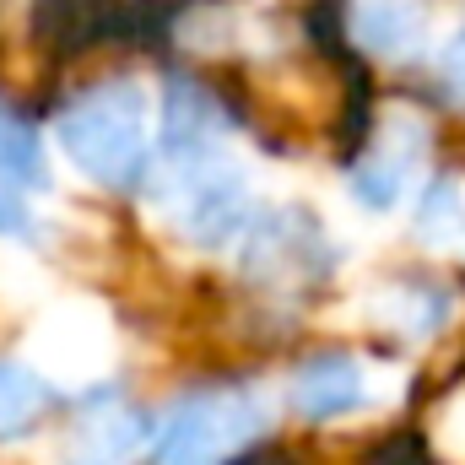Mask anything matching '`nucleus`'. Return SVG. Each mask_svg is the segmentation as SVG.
Here are the masks:
<instances>
[{"label":"nucleus","instance_id":"obj_14","mask_svg":"<svg viewBox=\"0 0 465 465\" xmlns=\"http://www.w3.org/2000/svg\"><path fill=\"white\" fill-rule=\"evenodd\" d=\"M439 87H444V98H465V22L439 54Z\"/></svg>","mask_w":465,"mask_h":465},{"label":"nucleus","instance_id":"obj_16","mask_svg":"<svg viewBox=\"0 0 465 465\" xmlns=\"http://www.w3.org/2000/svg\"><path fill=\"white\" fill-rule=\"evenodd\" d=\"M82 465H114V460H82Z\"/></svg>","mask_w":465,"mask_h":465},{"label":"nucleus","instance_id":"obj_10","mask_svg":"<svg viewBox=\"0 0 465 465\" xmlns=\"http://www.w3.org/2000/svg\"><path fill=\"white\" fill-rule=\"evenodd\" d=\"M60 406H65V395L38 368H27L16 357H0V450L33 439Z\"/></svg>","mask_w":465,"mask_h":465},{"label":"nucleus","instance_id":"obj_5","mask_svg":"<svg viewBox=\"0 0 465 465\" xmlns=\"http://www.w3.org/2000/svg\"><path fill=\"white\" fill-rule=\"evenodd\" d=\"M368 401H373L368 368H362V357L347 351V347L303 351V362L287 373V406H292V417L309 422V428L351 422Z\"/></svg>","mask_w":465,"mask_h":465},{"label":"nucleus","instance_id":"obj_2","mask_svg":"<svg viewBox=\"0 0 465 465\" xmlns=\"http://www.w3.org/2000/svg\"><path fill=\"white\" fill-rule=\"evenodd\" d=\"M265 395L243 379H195L157 417L146 439V465H238L265 444Z\"/></svg>","mask_w":465,"mask_h":465},{"label":"nucleus","instance_id":"obj_4","mask_svg":"<svg viewBox=\"0 0 465 465\" xmlns=\"http://www.w3.org/2000/svg\"><path fill=\"white\" fill-rule=\"evenodd\" d=\"M341 254L331 243L325 223L303 206H271L254 217V228L238 243V271L260 287V292H314L331 287Z\"/></svg>","mask_w":465,"mask_h":465},{"label":"nucleus","instance_id":"obj_6","mask_svg":"<svg viewBox=\"0 0 465 465\" xmlns=\"http://www.w3.org/2000/svg\"><path fill=\"white\" fill-rule=\"evenodd\" d=\"M124 0H33L27 5V33L49 60H82L98 44H119Z\"/></svg>","mask_w":465,"mask_h":465},{"label":"nucleus","instance_id":"obj_9","mask_svg":"<svg viewBox=\"0 0 465 465\" xmlns=\"http://www.w3.org/2000/svg\"><path fill=\"white\" fill-rule=\"evenodd\" d=\"M357 54L379 60H417L428 44V5L422 0H347Z\"/></svg>","mask_w":465,"mask_h":465},{"label":"nucleus","instance_id":"obj_8","mask_svg":"<svg viewBox=\"0 0 465 465\" xmlns=\"http://www.w3.org/2000/svg\"><path fill=\"white\" fill-rule=\"evenodd\" d=\"M71 411L87 460H119L124 450H146L152 439V411H141L119 384H93L87 395L71 401Z\"/></svg>","mask_w":465,"mask_h":465},{"label":"nucleus","instance_id":"obj_1","mask_svg":"<svg viewBox=\"0 0 465 465\" xmlns=\"http://www.w3.org/2000/svg\"><path fill=\"white\" fill-rule=\"evenodd\" d=\"M54 141L65 163L109 190V195H135L152 184L157 146L146 135V87L135 76H98L54 104Z\"/></svg>","mask_w":465,"mask_h":465},{"label":"nucleus","instance_id":"obj_12","mask_svg":"<svg viewBox=\"0 0 465 465\" xmlns=\"http://www.w3.org/2000/svg\"><path fill=\"white\" fill-rule=\"evenodd\" d=\"M411 232H417V243H428V249H455V243H465V195L450 173H433L428 190L417 195V206H411Z\"/></svg>","mask_w":465,"mask_h":465},{"label":"nucleus","instance_id":"obj_13","mask_svg":"<svg viewBox=\"0 0 465 465\" xmlns=\"http://www.w3.org/2000/svg\"><path fill=\"white\" fill-rule=\"evenodd\" d=\"M0 243H38V212L27 206V190L0 179Z\"/></svg>","mask_w":465,"mask_h":465},{"label":"nucleus","instance_id":"obj_11","mask_svg":"<svg viewBox=\"0 0 465 465\" xmlns=\"http://www.w3.org/2000/svg\"><path fill=\"white\" fill-rule=\"evenodd\" d=\"M0 179L22 184L27 195L49 190V152L44 135L27 114H16L11 104H0Z\"/></svg>","mask_w":465,"mask_h":465},{"label":"nucleus","instance_id":"obj_7","mask_svg":"<svg viewBox=\"0 0 465 465\" xmlns=\"http://www.w3.org/2000/svg\"><path fill=\"white\" fill-rule=\"evenodd\" d=\"M422 152H428L422 124H401V130H390V135H373L368 152L347 163L351 201H357L362 212H395V206L406 201V184H411Z\"/></svg>","mask_w":465,"mask_h":465},{"label":"nucleus","instance_id":"obj_15","mask_svg":"<svg viewBox=\"0 0 465 465\" xmlns=\"http://www.w3.org/2000/svg\"><path fill=\"white\" fill-rule=\"evenodd\" d=\"M238 465H303V460H292L287 450H271V444H254V450H249V455H243Z\"/></svg>","mask_w":465,"mask_h":465},{"label":"nucleus","instance_id":"obj_3","mask_svg":"<svg viewBox=\"0 0 465 465\" xmlns=\"http://www.w3.org/2000/svg\"><path fill=\"white\" fill-rule=\"evenodd\" d=\"M152 201L173 223V232L206 254L238 249L243 232L254 228L260 206L249 190V173L232 163L223 146L195 152V157H157L152 168Z\"/></svg>","mask_w":465,"mask_h":465}]
</instances>
